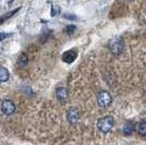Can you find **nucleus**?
<instances>
[{"label":"nucleus","instance_id":"nucleus-6","mask_svg":"<svg viewBox=\"0 0 146 145\" xmlns=\"http://www.w3.org/2000/svg\"><path fill=\"white\" fill-rule=\"evenodd\" d=\"M67 119L70 123H75L78 122L80 119V111L76 108H71L69 109L67 114Z\"/></svg>","mask_w":146,"mask_h":145},{"label":"nucleus","instance_id":"nucleus-1","mask_svg":"<svg viewBox=\"0 0 146 145\" xmlns=\"http://www.w3.org/2000/svg\"><path fill=\"white\" fill-rule=\"evenodd\" d=\"M113 123H115V120H113V118L111 116L104 117V118L98 120V123H97L98 130L103 133H108L113 128Z\"/></svg>","mask_w":146,"mask_h":145},{"label":"nucleus","instance_id":"nucleus-10","mask_svg":"<svg viewBox=\"0 0 146 145\" xmlns=\"http://www.w3.org/2000/svg\"><path fill=\"white\" fill-rule=\"evenodd\" d=\"M27 62H29V58H27V56L25 54H21V56L19 57L18 59V65L20 67H24L27 65Z\"/></svg>","mask_w":146,"mask_h":145},{"label":"nucleus","instance_id":"nucleus-13","mask_svg":"<svg viewBox=\"0 0 146 145\" xmlns=\"http://www.w3.org/2000/svg\"><path fill=\"white\" fill-rule=\"evenodd\" d=\"M8 36V34H5V33H0V41H3L6 37Z\"/></svg>","mask_w":146,"mask_h":145},{"label":"nucleus","instance_id":"nucleus-9","mask_svg":"<svg viewBox=\"0 0 146 145\" xmlns=\"http://www.w3.org/2000/svg\"><path fill=\"white\" fill-rule=\"evenodd\" d=\"M9 71L7 70L6 68L0 67V82H6L9 79Z\"/></svg>","mask_w":146,"mask_h":145},{"label":"nucleus","instance_id":"nucleus-3","mask_svg":"<svg viewBox=\"0 0 146 145\" xmlns=\"http://www.w3.org/2000/svg\"><path fill=\"white\" fill-rule=\"evenodd\" d=\"M112 102V97L107 91H102L97 96V103L100 107H107Z\"/></svg>","mask_w":146,"mask_h":145},{"label":"nucleus","instance_id":"nucleus-11","mask_svg":"<svg viewBox=\"0 0 146 145\" xmlns=\"http://www.w3.org/2000/svg\"><path fill=\"white\" fill-rule=\"evenodd\" d=\"M137 131H139V133H140L141 135L146 136V122L145 121L141 122L140 124H139V127H137Z\"/></svg>","mask_w":146,"mask_h":145},{"label":"nucleus","instance_id":"nucleus-5","mask_svg":"<svg viewBox=\"0 0 146 145\" xmlns=\"http://www.w3.org/2000/svg\"><path fill=\"white\" fill-rule=\"evenodd\" d=\"M76 57H78V51L75 49H70L62 55V60L67 63H72L76 59Z\"/></svg>","mask_w":146,"mask_h":145},{"label":"nucleus","instance_id":"nucleus-2","mask_svg":"<svg viewBox=\"0 0 146 145\" xmlns=\"http://www.w3.org/2000/svg\"><path fill=\"white\" fill-rule=\"evenodd\" d=\"M109 48L112 54L120 55L124 49V43L121 37H115L109 42Z\"/></svg>","mask_w":146,"mask_h":145},{"label":"nucleus","instance_id":"nucleus-4","mask_svg":"<svg viewBox=\"0 0 146 145\" xmlns=\"http://www.w3.org/2000/svg\"><path fill=\"white\" fill-rule=\"evenodd\" d=\"M1 110H2V112L7 116L12 115L13 112L15 111V105L13 104L12 100L6 99V100H3V103L1 105Z\"/></svg>","mask_w":146,"mask_h":145},{"label":"nucleus","instance_id":"nucleus-8","mask_svg":"<svg viewBox=\"0 0 146 145\" xmlns=\"http://www.w3.org/2000/svg\"><path fill=\"white\" fill-rule=\"evenodd\" d=\"M134 131V124L132 122H127L124 126H123V133L125 135H131Z\"/></svg>","mask_w":146,"mask_h":145},{"label":"nucleus","instance_id":"nucleus-7","mask_svg":"<svg viewBox=\"0 0 146 145\" xmlns=\"http://www.w3.org/2000/svg\"><path fill=\"white\" fill-rule=\"evenodd\" d=\"M56 96L57 98L59 99V100H66L68 98V91L66 87H58L57 90H56Z\"/></svg>","mask_w":146,"mask_h":145},{"label":"nucleus","instance_id":"nucleus-12","mask_svg":"<svg viewBox=\"0 0 146 145\" xmlns=\"http://www.w3.org/2000/svg\"><path fill=\"white\" fill-rule=\"evenodd\" d=\"M74 30H75V26H73V25H69L67 27V32L69 34H71L72 32H74Z\"/></svg>","mask_w":146,"mask_h":145}]
</instances>
